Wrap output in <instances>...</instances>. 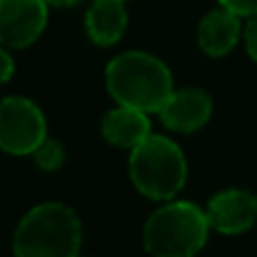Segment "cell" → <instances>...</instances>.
<instances>
[{
    "mask_svg": "<svg viewBox=\"0 0 257 257\" xmlns=\"http://www.w3.org/2000/svg\"><path fill=\"white\" fill-rule=\"evenodd\" d=\"M105 84L118 105L146 114H157L175 91L169 66L144 50L116 55L105 68Z\"/></svg>",
    "mask_w": 257,
    "mask_h": 257,
    "instance_id": "cell-1",
    "label": "cell"
},
{
    "mask_svg": "<svg viewBox=\"0 0 257 257\" xmlns=\"http://www.w3.org/2000/svg\"><path fill=\"white\" fill-rule=\"evenodd\" d=\"M82 225L64 203H41L16 225L14 257H78Z\"/></svg>",
    "mask_w": 257,
    "mask_h": 257,
    "instance_id": "cell-2",
    "label": "cell"
},
{
    "mask_svg": "<svg viewBox=\"0 0 257 257\" xmlns=\"http://www.w3.org/2000/svg\"><path fill=\"white\" fill-rule=\"evenodd\" d=\"M205 209L189 200H166L144 225V248L151 257H194L209 234Z\"/></svg>",
    "mask_w": 257,
    "mask_h": 257,
    "instance_id": "cell-3",
    "label": "cell"
},
{
    "mask_svg": "<svg viewBox=\"0 0 257 257\" xmlns=\"http://www.w3.org/2000/svg\"><path fill=\"white\" fill-rule=\"evenodd\" d=\"M132 185L151 200H173L187 182V157L173 139L148 135L130 151Z\"/></svg>",
    "mask_w": 257,
    "mask_h": 257,
    "instance_id": "cell-4",
    "label": "cell"
},
{
    "mask_svg": "<svg viewBox=\"0 0 257 257\" xmlns=\"http://www.w3.org/2000/svg\"><path fill=\"white\" fill-rule=\"evenodd\" d=\"M46 139V118L37 102L23 96L0 100V151L32 155Z\"/></svg>",
    "mask_w": 257,
    "mask_h": 257,
    "instance_id": "cell-5",
    "label": "cell"
},
{
    "mask_svg": "<svg viewBox=\"0 0 257 257\" xmlns=\"http://www.w3.org/2000/svg\"><path fill=\"white\" fill-rule=\"evenodd\" d=\"M48 23L44 0H0V46L28 48L41 37Z\"/></svg>",
    "mask_w": 257,
    "mask_h": 257,
    "instance_id": "cell-6",
    "label": "cell"
},
{
    "mask_svg": "<svg viewBox=\"0 0 257 257\" xmlns=\"http://www.w3.org/2000/svg\"><path fill=\"white\" fill-rule=\"evenodd\" d=\"M205 214L212 230L221 234H241L257 221V196L246 189H223L209 198Z\"/></svg>",
    "mask_w": 257,
    "mask_h": 257,
    "instance_id": "cell-7",
    "label": "cell"
},
{
    "mask_svg": "<svg viewBox=\"0 0 257 257\" xmlns=\"http://www.w3.org/2000/svg\"><path fill=\"white\" fill-rule=\"evenodd\" d=\"M157 114H160L164 127L189 135V132L200 130L209 121V116H212V98H209L207 91H203L198 87L175 89Z\"/></svg>",
    "mask_w": 257,
    "mask_h": 257,
    "instance_id": "cell-8",
    "label": "cell"
},
{
    "mask_svg": "<svg viewBox=\"0 0 257 257\" xmlns=\"http://www.w3.org/2000/svg\"><path fill=\"white\" fill-rule=\"evenodd\" d=\"M241 37V16L218 7L198 25V46L207 57H225Z\"/></svg>",
    "mask_w": 257,
    "mask_h": 257,
    "instance_id": "cell-9",
    "label": "cell"
},
{
    "mask_svg": "<svg viewBox=\"0 0 257 257\" xmlns=\"http://www.w3.org/2000/svg\"><path fill=\"white\" fill-rule=\"evenodd\" d=\"M84 30L91 44L100 48L118 44L127 30V10L123 0H93L84 16Z\"/></svg>",
    "mask_w": 257,
    "mask_h": 257,
    "instance_id": "cell-10",
    "label": "cell"
},
{
    "mask_svg": "<svg viewBox=\"0 0 257 257\" xmlns=\"http://www.w3.org/2000/svg\"><path fill=\"white\" fill-rule=\"evenodd\" d=\"M100 130L107 144L116 146V148H130V151L137 144H141L148 135H153L148 114L123 105H118L116 109L102 116Z\"/></svg>",
    "mask_w": 257,
    "mask_h": 257,
    "instance_id": "cell-11",
    "label": "cell"
},
{
    "mask_svg": "<svg viewBox=\"0 0 257 257\" xmlns=\"http://www.w3.org/2000/svg\"><path fill=\"white\" fill-rule=\"evenodd\" d=\"M32 160L41 171H59L64 166V162H66V151H64V146L57 139L46 137L39 144V148L32 153Z\"/></svg>",
    "mask_w": 257,
    "mask_h": 257,
    "instance_id": "cell-12",
    "label": "cell"
},
{
    "mask_svg": "<svg viewBox=\"0 0 257 257\" xmlns=\"http://www.w3.org/2000/svg\"><path fill=\"white\" fill-rule=\"evenodd\" d=\"M218 5L234 12V14L241 16V19H248V16L257 14V0H218Z\"/></svg>",
    "mask_w": 257,
    "mask_h": 257,
    "instance_id": "cell-13",
    "label": "cell"
},
{
    "mask_svg": "<svg viewBox=\"0 0 257 257\" xmlns=\"http://www.w3.org/2000/svg\"><path fill=\"white\" fill-rule=\"evenodd\" d=\"M243 41H246V50L250 59L257 62V14L248 16L246 28H243Z\"/></svg>",
    "mask_w": 257,
    "mask_h": 257,
    "instance_id": "cell-14",
    "label": "cell"
},
{
    "mask_svg": "<svg viewBox=\"0 0 257 257\" xmlns=\"http://www.w3.org/2000/svg\"><path fill=\"white\" fill-rule=\"evenodd\" d=\"M14 57L10 55V50L5 48V46H0V84H5L12 80V75H14Z\"/></svg>",
    "mask_w": 257,
    "mask_h": 257,
    "instance_id": "cell-15",
    "label": "cell"
},
{
    "mask_svg": "<svg viewBox=\"0 0 257 257\" xmlns=\"http://www.w3.org/2000/svg\"><path fill=\"white\" fill-rule=\"evenodd\" d=\"M48 7H71V5H78L80 0H44Z\"/></svg>",
    "mask_w": 257,
    "mask_h": 257,
    "instance_id": "cell-16",
    "label": "cell"
},
{
    "mask_svg": "<svg viewBox=\"0 0 257 257\" xmlns=\"http://www.w3.org/2000/svg\"><path fill=\"white\" fill-rule=\"evenodd\" d=\"M123 3H125V0H123Z\"/></svg>",
    "mask_w": 257,
    "mask_h": 257,
    "instance_id": "cell-17",
    "label": "cell"
}]
</instances>
